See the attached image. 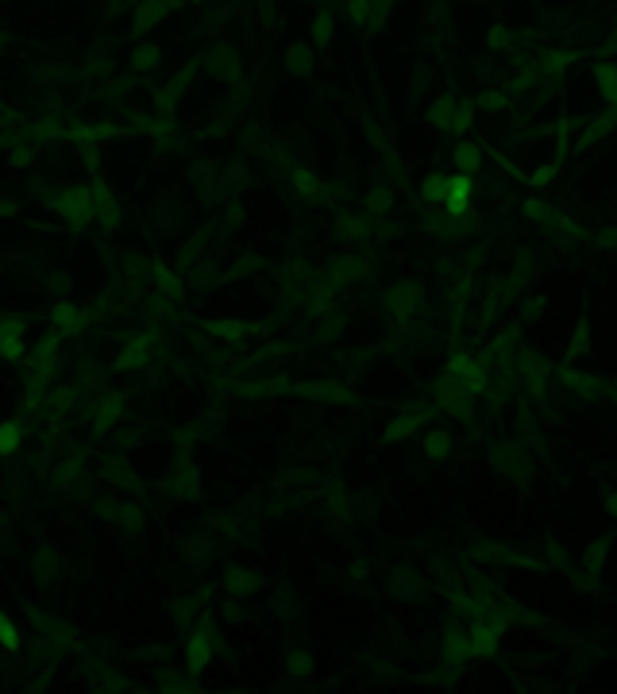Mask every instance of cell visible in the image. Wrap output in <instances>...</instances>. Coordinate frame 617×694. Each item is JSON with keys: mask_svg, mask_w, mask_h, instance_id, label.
I'll use <instances>...</instances> for the list:
<instances>
[{"mask_svg": "<svg viewBox=\"0 0 617 694\" xmlns=\"http://www.w3.org/2000/svg\"><path fill=\"white\" fill-rule=\"evenodd\" d=\"M448 378L459 389H467V394H479V389L486 386V374L479 370V363H474L471 355H452L448 359Z\"/></svg>", "mask_w": 617, "mask_h": 694, "instance_id": "cell-1", "label": "cell"}, {"mask_svg": "<svg viewBox=\"0 0 617 694\" xmlns=\"http://www.w3.org/2000/svg\"><path fill=\"white\" fill-rule=\"evenodd\" d=\"M471 193H474L471 174H455V178H448V189H444V205H448V216H452V220H463V213H467V205H471Z\"/></svg>", "mask_w": 617, "mask_h": 694, "instance_id": "cell-2", "label": "cell"}, {"mask_svg": "<svg viewBox=\"0 0 617 694\" xmlns=\"http://www.w3.org/2000/svg\"><path fill=\"white\" fill-rule=\"evenodd\" d=\"M213 655H216V633L197 629L193 636H189V648H185V663H189V671H205Z\"/></svg>", "mask_w": 617, "mask_h": 694, "instance_id": "cell-3", "label": "cell"}, {"mask_svg": "<svg viewBox=\"0 0 617 694\" xmlns=\"http://www.w3.org/2000/svg\"><path fill=\"white\" fill-rule=\"evenodd\" d=\"M471 655H474L471 633L467 629H448V636H444V660H448L452 668H463Z\"/></svg>", "mask_w": 617, "mask_h": 694, "instance_id": "cell-4", "label": "cell"}, {"mask_svg": "<svg viewBox=\"0 0 617 694\" xmlns=\"http://www.w3.org/2000/svg\"><path fill=\"white\" fill-rule=\"evenodd\" d=\"M16 355H24V320L4 317L0 320V359H16Z\"/></svg>", "mask_w": 617, "mask_h": 694, "instance_id": "cell-5", "label": "cell"}, {"mask_svg": "<svg viewBox=\"0 0 617 694\" xmlns=\"http://www.w3.org/2000/svg\"><path fill=\"white\" fill-rule=\"evenodd\" d=\"M467 633H471L474 655H494V652H498V629H494V625H486L482 617L467 625Z\"/></svg>", "mask_w": 617, "mask_h": 694, "instance_id": "cell-6", "label": "cell"}, {"mask_svg": "<svg viewBox=\"0 0 617 694\" xmlns=\"http://www.w3.org/2000/svg\"><path fill=\"white\" fill-rule=\"evenodd\" d=\"M58 208L70 216V220H85V216H89V193H85V189H70V193L58 201Z\"/></svg>", "mask_w": 617, "mask_h": 694, "instance_id": "cell-7", "label": "cell"}, {"mask_svg": "<svg viewBox=\"0 0 617 694\" xmlns=\"http://www.w3.org/2000/svg\"><path fill=\"white\" fill-rule=\"evenodd\" d=\"M424 451H429L432 463H448V455H452V436L440 432V429H432L429 436H424Z\"/></svg>", "mask_w": 617, "mask_h": 694, "instance_id": "cell-8", "label": "cell"}, {"mask_svg": "<svg viewBox=\"0 0 617 694\" xmlns=\"http://www.w3.org/2000/svg\"><path fill=\"white\" fill-rule=\"evenodd\" d=\"M20 440H24L20 421H4V424H0V455H12L16 448H20Z\"/></svg>", "mask_w": 617, "mask_h": 694, "instance_id": "cell-9", "label": "cell"}, {"mask_svg": "<svg viewBox=\"0 0 617 694\" xmlns=\"http://www.w3.org/2000/svg\"><path fill=\"white\" fill-rule=\"evenodd\" d=\"M417 424H421V421H417V417H397V421H390V424H386L382 440H386V444H394V440H405V436H409V432L417 429Z\"/></svg>", "mask_w": 617, "mask_h": 694, "instance_id": "cell-10", "label": "cell"}, {"mask_svg": "<svg viewBox=\"0 0 617 694\" xmlns=\"http://www.w3.org/2000/svg\"><path fill=\"white\" fill-rule=\"evenodd\" d=\"M479 163H482L479 147H471V143H459V147H455V166H459V174H471V170H479Z\"/></svg>", "mask_w": 617, "mask_h": 694, "instance_id": "cell-11", "label": "cell"}, {"mask_svg": "<svg viewBox=\"0 0 617 694\" xmlns=\"http://www.w3.org/2000/svg\"><path fill=\"white\" fill-rule=\"evenodd\" d=\"M598 85H602V97L610 101V104H617V66H598Z\"/></svg>", "mask_w": 617, "mask_h": 694, "instance_id": "cell-12", "label": "cell"}, {"mask_svg": "<svg viewBox=\"0 0 617 694\" xmlns=\"http://www.w3.org/2000/svg\"><path fill=\"white\" fill-rule=\"evenodd\" d=\"M286 671H290V679H305V675H309V660H305V652H301V648H290Z\"/></svg>", "mask_w": 617, "mask_h": 694, "instance_id": "cell-13", "label": "cell"}, {"mask_svg": "<svg viewBox=\"0 0 617 694\" xmlns=\"http://www.w3.org/2000/svg\"><path fill=\"white\" fill-rule=\"evenodd\" d=\"M444 189H448V178H440V174H432L429 182H424V189H421V197L429 205H436V201H444Z\"/></svg>", "mask_w": 617, "mask_h": 694, "instance_id": "cell-14", "label": "cell"}, {"mask_svg": "<svg viewBox=\"0 0 617 694\" xmlns=\"http://www.w3.org/2000/svg\"><path fill=\"white\" fill-rule=\"evenodd\" d=\"M213 336H224V340H240L243 336V325H235V320H208L205 325Z\"/></svg>", "mask_w": 617, "mask_h": 694, "instance_id": "cell-15", "label": "cell"}, {"mask_svg": "<svg viewBox=\"0 0 617 694\" xmlns=\"http://www.w3.org/2000/svg\"><path fill=\"white\" fill-rule=\"evenodd\" d=\"M0 644H4V648H20V629L8 621L4 610H0Z\"/></svg>", "mask_w": 617, "mask_h": 694, "instance_id": "cell-16", "label": "cell"}, {"mask_svg": "<svg viewBox=\"0 0 617 694\" xmlns=\"http://www.w3.org/2000/svg\"><path fill=\"white\" fill-rule=\"evenodd\" d=\"M143 347H147V340H131V347L120 355V370H131V367H139V359H143Z\"/></svg>", "mask_w": 617, "mask_h": 694, "instance_id": "cell-17", "label": "cell"}, {"mask_svg": "<svg viewBox=\"0 0 617 694\" xmlns=\"http://www.w3.org/2000/svg\"><path fill=\"white\" fill-rule=\"evenodd\" d=\"M158 16H163V4H155V0H147V4L136 12V27H139V31H143V27H147V24H155Z\"/></svg>", "mask_w": 617, "mask_h": 694, "instance_id": "cell-18", "label": "cell"}, {"mask_svg": "<svg viewBox=\"0 0 617 694\" xmlns=\"http://www.w3.org/2000/svg\"><path fill=\"white\" fill-rule=\"evenodd\" d=\"M54 325H66V328H73V325H81V312L73 309V305H66V309H58V312H54Z\"/></svg>", "mask_w": 617, "mask_h": 694, "instance_id": "cell-19", "label": "cell"}, {"mask_svg": "<svg viewBox=\"0 0 617 694\" xmlns=\"http://www.w3.org/2000/svg\"><path fill=\"white\" fill-rule=\"evenodd\" d=\"M151 62H158V51L147 43V46H139V51H136V66H139V70H147Z\"/></svg>", "mask_w": 617, "mask_h": 694, "instance_id": "cell-20", "label": "cell"}, {"mask_svg": "<svg viewBox=\"0 0 617 694\" xmlns=\"http://www.w3.org/2000/svg\"><path fill=\"white\" fill-rule=\"evenodd\" d=\"M232 591H235V594L255 591V578H251V575H243V571H235V575H232Z\"/></svg>", "mask_w": 617, "mask_h": 694, "instance_id": "cell-21", "label": "cell"}, {"mask_svg": "<svg viewBox=\"0 0 617 694\" xmlns=\"http://www.w3.org/2000/svg\"><path fill=\"white\" fill-rule=\"evenodd\" d=\"M158 286H163L166 293H178V282L170 278V270H166V266H158Z\"/></svg>", "mask_w": 617, "mask_h": 694, "instance_id": "cell-22", "label": "cell"}, {"mask_svg": "<svg viewBox=\"0 0 617 694\" xmlns=\"http://www.w3.org/2000/svg\"><path fill=\"white\" fill-rule=\"evenodd\" d=\"M297 189H305V193H312V197H317V178H312V174H297Z\"/></svg>", "mask_w": 617, "mask_h": 694, "instance_id": "cell-23", "label": "cell"}, {"mask_svg": "<svg viewBox=\"0 0 617 694\" xmlns=\"http://www.w3.org/2000/svg\"><path fill=\"white\" fill-rule=\"evenodd\" d=\"M552 174H556V166H544V170H536V174H533V185H544Z\"/></svg>", "mask_w": 617, "mask_h": 694, "instance_id": "cell-24", "label": "cell"}, {"mask_svg": "<svg viewBox=\"0 0 617 694\" xmlns=\"http://www.w3.org/2000/svg\"><path fill=\"white\" fill-rule=\"evenodd\" d=\"M317 39H328V20H317Z\"/></svg>", "mask_w": 617, "mask_h": 694, "instance_id": "cell-25", "label": "cell"}, {"mask_svg": "<svg viewBox=\"0 0 617 694\" xmlns=\"http://www.w3.org/2000/svg\"><path fill=\"white\" fill-rule=\"evenodd\" d=\"M606 509H610V517L617 521V494H613V498H610V501H606Z\"/></svg>", "mask_w": 617, "mask_h": 694, "instance_id": "cell-26", "label": "cell"}]
</instances>
